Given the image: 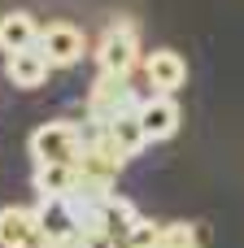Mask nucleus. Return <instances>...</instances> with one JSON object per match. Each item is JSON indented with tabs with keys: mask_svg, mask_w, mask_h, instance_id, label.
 Instances as JSON below:
<instances>
[{
	"mask_svg": "<svg viewBox=\"0 0 244 248\" xmlns=\"http://www.w3.org/2000/svg\"><path fill=\"white\" fill-rule=\"evenodd\" d=\"M31 161L35 166H74L79 153H83V122H70V118H57V122H44L31 131Z\"/></svg>",
	"mask_w": 244,
	"mask_h": 248,
	"instance_id": "nucleus-1",
	"label": "nucleus"
},
{
	"mask_svg": "<svg viewBox=\"0 0 244 248\" xmlns=\"http://www.w3.org/2000/svg\"><path fill=\"white\" fill-rule=\"evenodd\" d=\"M96 65H100V74H114V78H131V70L144 65L135 22L122 17V22L105 26V35H100V44H96Z\"/></svg>",
	"mask_w": 244,
	"mask_h": 248,
	"instance_id": "nucleus-2",
	"label": "nucleus"
},
{
	"mask_svg": "<svg viewBox=\"0 0 244 248\" xmlns=\"http://www.w3.org/2000/svg\"><path fill=\"white\" fill-rule=\"evenodd\" d=\"M140 96L131 92V78H114V74H96L92 92H87V122L92 126H114L122 113H135Z\"/></svg>",
	"mask_w": 244,
	"mask_h": 248,
	"instance_id": "nucleus-3",
	"label": "nucleus"
},
{
	"mask_svg": "<svg viewBox=\"0 0 244 248\" xmlns=\"http://www.w3.org/2000/svg\"><path fill=\"white\" fill-rule=\"evenodd\" d=\"M39 52L48 57V65L70 70V65L83 61V52H87V35H83L74 22H48L44 35H39Z\"/></svg>",
	"mask_w": 244,
	"mask_h": 248,
	"instance_id": "nucleus-4",
	"label": "nucleus"
},
{
	"mask_svg": "<svg viewBox=\"0 0 244 248\" xmlns=\"http://www.w3.org/2000/svg\"><path fill=\"white\" fill-rule=\"evenodd\" d=\"M144 78L157 96H175L183 83H188V61L175 52V48H153L144 57Z\"/></svg>",
	"mask_w": 244,
	"mask_h": 248,
	"instance_id": "nucleus-5",
	"label": "nucleus"
},
{
	"mask_svg": "<svg viewBox=\"0 0 244 248\" xmlns=\"http://www.w3.org/2000/svg\"><path fill=\"white\" fill-rule=\"evenodd\" d=\"M39 214L31 205H9L0 209V248H39Z\"/></svg>",
	"mask_w": 244,
	"mask_h": 248,
	"instance_id": "nucleus-6",
	"label": "nucleus"
},
{
	"mask_svg": "<svg viewBox=\"0 0 244 248\" xmlns=\"http://www.w3.org/2000/svg\"><path fill=\"white\" fill-rule=\"evenodd\" d=\"M39 35H44V26H39L26 9L4 13V17H0V52H4V61H9V57H17V52L39 48Z\"/></svg>",
	"mask_w": 244,
	"mask_h": 248,
	"instance_id": "nucleus-7",
	"label": "nucleus"
},
{
	"mask_svg": "<svg viewBox=\"0 0 244 248\" xmlns=\"http://www.w3.org/2000/svg\"><path fill=\"white\" fill-rule=\"evenodd\" d=\"M140 126L148 135V144H162L179 131V105L175 96H144L140 100Z\"/></svg>",
	"mask_w": 244,
	"mask_h": 248,
	"instance_id": "nucleus-8",
	"label": "nucleus"
},
{
	"mask_svg": "<svg viewBox=\"0 0 244 248\" xmlns=\"http://www.w3.org/2000/svg\"><path fill=\"white\" fill-rule=\"evenodd\" d=\"M35 196L39 201H70L79 187V170L74 166H35Z\"/></svg>",
	"mask_w": 244,
	"mask_h": 248,
	"instance_id": "nucleus-9",
	"label": "nucleus"
},
{
	"mask_svg": "<svg viewBox=\"0 0 244 248\" xmlns=\"http://www.w3.org/2000/svg\"><path fill=\"white\" fill-rule=\"evenodd\" d=\"M48 57L39 52V48H31V52H17V57H9L4 61V74H9V83L13 87H39L44 78H48Z\"/></svg>",
	"mask_w": 244,
	"mask_h": 248,
	"instance_id": "nucleus-10",
	"label": "nucleus"
},
{
	"mask_svg": "<svg viewBox=\"0 0 244 248\" xmlns=\"http://www.w3.org/2000/svg\"><path fill=\"white\" fill-rule=\"evenodd\" d=\"M109 140L127 153V161H131L135 153H144V148H148V135H144V126H140V109H135V113H122V118L109 126Z\"/></svg>",
	"mask_w": 244,
	"mask_h": 248,
	"instance_id": "nucleus-11",
	"label": "nucleus"
},
{
	"mask_svg": "<svg viewBox=\"0 0 244 248\" xmlns=\"http://www.w3.org/2000/svg\"><path fill=\"white\" fill-rule=\"evenodd\" d=\"M205 231L196 222H162V248H201Z\"/></svg>",
	"mask_w": 244,
	"mask_h": 248,
	"instance_id": "nucleus-12",
	"label": "nucleus"
},
{
	"mask_svg": "<svg viewBox=\"0 0 244 248\" xmlns=\"http://www.w3.org/2000/svg\"><path fill=\"white\" fill-rule=\"evenodd\" d=\"M109 248H162V222H148V218H140L122 240H114Z\"/></svg>",
	"mask_w": 244,
	"mask_h": 248,
	"instance_id": "nucleus-13",
	"label": "nucleus"
}]
</instances>
